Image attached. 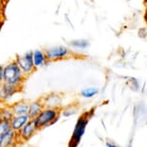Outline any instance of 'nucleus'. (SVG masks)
I'll return each mask as SVG.
<instances>
[{"instance_id":"f257e3e1","label":"nucleus","mask_w":147,"mask_h":147,"mask_svg":"<svg viewBox=\"0 0 147 147\" xmlns=\"http://www.w3.org/2000/svg\"><path fill=\"white\" fill-rule=\"evenodd\" d=\"M27 77L22 73L15 61L3 65V83L21 90Z\"/></svg>"},{"instance_id":"f03ea898","label":"nucleus","mask_w":147,"mask_h":147,"mask_svg":"<svg viewBox=\"0 0 147 147\" xmlns=\"http://www.w3.org/2000/svg\"><path fill=\"white\" fill-rule=\"evenodd\" d=\"M61 109H51V108H43L40 113L37 117L34 118L36 126L38 130L47 127L55 123L59 118Z\"/></svg>"},{"instance_id":"7ed1b4c3","label":"nucleus","mask_w":147,"mask_h":147,"mask_svg":"<svg viewBox=\"0 0 147 147\" xmlns=\"http://www.w3.org/2000/svg\"><path fill=\"white\" fill-rule=\"evenodd\" d=\"M44 53L48 62H56L71 57L73 55V51L65 45H56L46 48Z\"/></svg>"},{"instance_id":"20e7f679","label":"nucleus","mask_w":147,"mask_h":147,"mask_svg":"<svg viewBox=\"0 0 147 147\" xmlns=\"http://www.w3.org/2000/svg\"><path fill=\"white\" fill-rule=\"evenodd\" d=\"M90 112H87L80 116V118L77 121L76 125H75V129H74L73 135H72V138L70 140V143H69V146H74L77 147V145L79 144L80 140L83 137V135L85 134L86 131V127H87L88 120H90V116H91Z\"/></svg>"},{"instance_id":"39448f33","label":"nucleus","mask_w":147,"mask_h":147,"mask_svg":"<svg viewBox=\"0 0 147 147\" xmlns=\"http://www.w3.org/2000/svg\"><path fill=\"white\" fill-rule=\"evenodd\" d=\"M15 62L18 63V67L20 68L22 73L26 77L31 75L33 72L36 70L34 63H33L32 51H27L23 55H18L16 57Z\"/></svg>"},{"instance_id":"423d86ee","label":"nucleus","mask_w":147,"mask_h":147,"mask_svg":"<svg viewBox=\"0 0 147 147\" xmlns=\"http://www.w3.org/2000/svg\"><path fill=\"white\" fill-rule=\"evenodd\" d=\"M44 108L51 109H62L63 95L59 92H51L41 98Z\"/></svg>"},{"instance_id":"0eeeda50","label":"nucleus","mask_w":147,"mask_h":147,"mask_svg":"<svg viewBox=\"0 0 147 147\" xmlns=\"http://www.w3.org/2000/svg\"><path fill=\"white\" fill-rule=\"evenodd\" d=\"M38 131V130L37 126H36L35 120L34 119H30L25 125L19 130V138L21 140V141L29 140Z\"/></svg>"},{"instance_id":"6e6552de","label":"nucleus","mask_w":147,"mask_h":147,"mask_svg":"<svg viewBox=\"0 0 147 147\" xmlns=\"http://www.w3.org/2000/svg\"><path fill=\"white\" fill-rule=\"evenodd\" d=\"M20 90L13 86L1 83L0 84V102H5L8 99H10L13 94H16Z\"/></svg>"},{"instance_id":"1a4fd4ad","label":"nucleus","mask_w":147,"mask_h":147,"mask_svg":"<svg viewBox=\"0 0 147 147\" xmlns=\"http://www.w3.org/2000/svg\"><path fill=\"white\" fill-rule=\"evenodd\" d=\"M30 120V117L28 115H13V118L11 119V129L16 133H18L22 127Z\"/></svg>"},{"instance_id":"9d476101","label":"nucleus","mask_w":147,"mask_h":147,"mask_svg":"<svg viewBox=\"0 0 147 147\" xmlns=\"http://www.w3.org/2000/svg\"><path fill=\"white\" fill-rule=\"evenodd\" d=\"M32 59L36 69L42 67V66H44L48 63V61L46 59L45 53H44V50H40V49H37V50L32 51Z\"/></svg>"},{"instance_id":"9b49d317","label":"nucleus","mask_w":147,"mask_h":147,"mask_svg":"<svg viewBox=\"0 0 147 147\" xmlns=\"http://www.w3.org/2000/svg\"><path fill=\"white\" fill-rule=\"evenodd\" d=\"M11 109H12L13 115H27L29 110V102L26 100L18 101L15 104L11 105Z\"/></svg>"},{"instance_id":"f8f14e48","label":"nucleus","mask_w":147,"mask_h":147,"mask_svg":"<svg viewBox=\"0 0 147 147\" xmlns=\"http://www.w3.org/2000/svg\"><path fill=\"white\" fill-rule=\"evenodd\" d=\"M43 103L41 101V99H38V100L33 101L31 103H29V110L27 115H29L30 119H34L37 116L40 115L41 111L43 110Z\"/></svg>"},{"instance_id":"ddd939ff","label":"nucleus","mask_w":147,"mask_h":147,"mask_svg":"<svg viewBox=\"0 0 147 147\" xmlns=\"http://www.w3.org/2000/svg\"><path fill=\"white\" fill-rule=\"evenodd\" d=\"M16 138V133L10 129L6 134L0 138V147H11L15 143Z\"/></svg>"},{"instance_id":"4468645a","label":"nucleus","mask_w":147,"mask_h":147,"mask_svg":"<svg viewBox=\"0 0 147 147\" xmlns=\"http://www.w3.org/2000/svg\"><path fill=\"white\" fill-rule=\"evenodd\" d=\"M90 40H85V38H78V40H73L69 42V46L73 49H78V50H86L90 47Z\"/></svg>"},{"instance_id":"2eb2a0df","label":"nucleus","mask_w":147,"mask_h":147,"mask_svg":"<svg viewBox=\"0 0 147 147\" xmlns=\"http://www.w3.org/2000/svg\"><path fill=\"white\" fill-rule=\"evenodd\" d=\"M13 113L11 109V106H5L0 109V120H7L11 121L13 118Z\"/></svg>"},{"instance_id":"dca6fc26","label":"nucleus","mask_w":147,"mask_h":147,"mask_svg":"<svg viewBox=\"0 0 147 147\" xmlns=\"http://www.w3.org/2000/svg\"><path fill=\"white\" fill-rule=\"evenodd\" d=\"M63 116H70L73 115L79 111V106L77 104H70L68 106L65 107L63 109H61Z\"/></svg>"},{"instance_id":"f3484780","label":"nucleus","mask_w":147,"mask_h":147,"mask_svg":"<svg viewBox=\"0 0 147 147\" xmlns=\"http://www.w3.org/2000/svg\"><path fill=\"white\" fill-rule=\"evenodd\" d=\"M97 93H98V88H88L83 90L80 94L85 98H91V97L95 96Z\"/></svg>"},{"instance_id":"a211bd4d","label":"nucleus","mask_w":147,"mask_h":147,"mask_svg":"<svg viewBox=\"0 0 147 147\" xmlns=\"http://www.w3.org/2000/svg\"><path fill=\"white\" fill-rule=\"evenodd\" d=\"M11 129L10 121L7 120H0V138Z\"/></svg>"},{"instance_id":"6ab92c4d","label":"nucleus","mask_w":147,"mask_h":147,"mask_svg":"<svg viewBox=\"0 0 147 147\" xmlns=\"http://www.w3.org/2000/svg\"><path fill=\"white\" fill-rule=\"evenodd\" d=\"M4 7H5V1L0 0V21L2 20L4 16Z\"/></svg>"},{"instance_id":"aec40b11","label":"nucleus","mask_w":147,"mask_h":147,"mask_svg":"<svg viewBox=\"0 0 147 147\" xmlns=\"http://www.w3.org/2000/svg\"><path fill=\"white\" fill-rule=\"evenodd\" d=\"M3 83V65H0V84Z\"/></svg>"},{"instance_id":"412c9836","label":"nucleus","mask_w":147,"mask_h":147,"mask_svg":"<svg viewBox=\"0 0 147 147\" xmlns=\"http://www.w3.org/2000/svg\"><path fill=\"white\" fill-rule=\"evenodd\" d=\"M106 144H107V146H108V147H118L117 145H115V144L112 143V142H111V143H110V142H107Z\"/></svg>"},{"instance_id":"4be33fe9","label":"nucleus","mask_w":147,"mask_h":147,"mask_svg":"<svg viewBox=\"0 0 147 147\" xmlns=\"http://www.w3.org/2000/svg\"><path fill=\"white\" fill-rule=\"evenodd\" d=\"M69 147H74V146H69Z\"/></svg>"},{"instance_id":"5701e85b","label":"nucleus","mask_w":147,"mask_h":147,"mask_svg":"<svg viewBox=\"0 0 147 147\" xmlns=\"http://www.w3.org/2000/svg\"><path fill=\"white\" fill-rule=\"evenodd\" d=\"M129 147H132V146H129Z\"/></svg>"}]
</instances>
